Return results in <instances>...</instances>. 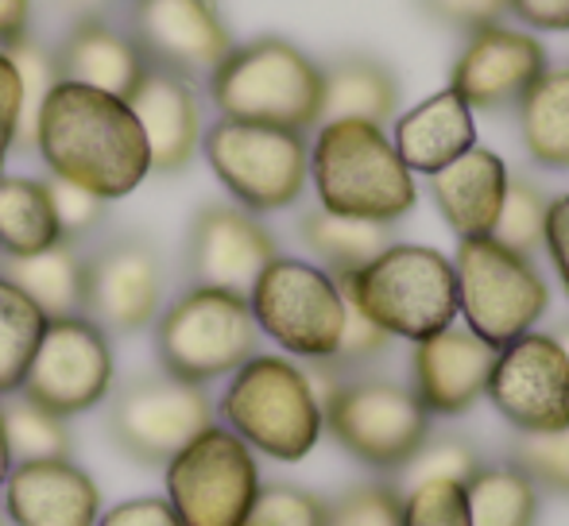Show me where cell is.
Here are the masks:
<instances>
[{"mask_svg": "<svg viewBox=\"0 0 569 526\" xmlns=\"http://www.w3.org/2000/svg\"><path fill=\"white\" fill-rule=\"evenodd\" d=\"M244 526H326V499L299 484H260Z\"/></svg>", "mask_w": 569, "mask_h": 526, "instance_id": "37", "label": "cell"}, {"mask_svg": "<svg viewBox=\"0 0 569 526\" xmlns=\"http://www.w3.org/2000/svg\"><path fill=\"white\" fill-rule=\"evenodd\" d=\"M550 337H555L558 345H562V353H566V361H569V322H562V325H558V330L550 333Z\"/></svg>", "mask_w": 569, "mask_h": 526, "instance_id": "50", "label": "cell"}, {"mask_svg": "<svg viewBox=\"0 0 569 526\" xmlns=\"http://www.w3.org/2000/svg\"><path fill=\"white\" fill-rule=\"evenodd\" d=\"M299 236L310 252L318 256V267H326L333 279L349 275V271L365 267L372 256H380L388 244H396L391 225H376V221L338 218V213L307 210L299 218Z\"/></svg>", "mask_w": 569, "mask_h": 526, "instance_id": "29", "label": "cell"}, {"mask_svg": "<svg viewBox=\"0 0 569 526\" xmlns=\"http://www.w3.org/2000/svg\"><path fill=\"white\" fill-rule=\"evenodd\" d=\"M318 205L338 218L396 225L419 202V186L391 135L368 121H326L310 143Z\"/></svg>", "mask_w": 569, "mask_h": 526, "instance_id": "3", "label": "cell"}, {"mask_svg": "<svg viewBox=\"0 0 569 526\" xmlns=\"http://www.w3.org/2000/svg\"><path fill=\"white\" fill-rule=\"evenodd\" d=\"M54 62H59L62 82L93 85L101 93L124 98L140 85L148 74V59L128 36V28L113 23V16H82L74 20L70 36L54 47Z\"/></svg>", "mask_w": 569, "mask_h": 526, "instance_id": "22", "label": "cell"}, {"mask_svg": "<svg viewBox=\"0 0 569 526\" xmlns=\"http://www.w3.org/2000/svg\"><path fill=\"white\" fill-rule=\"evenodd\" d=\"M0 411H4V437H8V453H12V465H20V461L70 457L74 453L70 418L47 411L36 398H28L23 392L0 395Z\"/></svg>", "mask_w": 569, "mask_h": 526, "instance_id": "31", "label": "cell"}, {"mask_svg": "<svg viewBox=\"0 0 569 526\" xmlns=\"http://www.w3.org/2000/svg\"><path fill=\"white\" fill-rule=\"evenodd\" d=\"M128 109L140 121L143 140L151 151V171L179 174L190 166V159L202 148V105L190 78L171 74V70L148 67L132 93Z\"/></svg>", "mask_w": 569, "mask_h": 526, "instance_id": "21", "label": "cell"}, {"mask_svg": "<svg viewBox=\"0 0 569 526\" xmlns=\"http://www.w3.org/2000/svg\"><path fill=\"white\" fill-rule=\"evenodd\" d=\"M0 492L12 526H98L101 519V488L74 457L20 461Z\"/></svg>", "mask_w": 569, "mask_h": 526, "instance_id": "20", "label": "cell"}, {"mask_svg": "<svg viewBox=\"0 0 569 526\" xmlns=\"http://www.w3.org/2000/svg\"><path fill=\"white\" fill-rule=\"evenodd\" d=\"M547 210H550V198L535 186L531 179H508V190H503V205H500V218H496L492 236L508 249L531 252L542 249V233H547Z\"/></svg>", "mask_w": 569, "mask_h": 526, "instance_id": "34", "label": "cell"}, {"mask_svg": "<svg viewBox=\"0 0 569 526\" xmlns=\"http://www.w3.org/2000/svg\"><path fill=\"white\" fill-rule=\"evenodd\" d=\"M226 121L310 132L322 124V67L279 36L237 43L206 78Z\"/></svg>", "mask_w": 569, "mask_h": 526, "instance_id": "4", "label": "cell"}, {"mask_svg": "<svg viewBox=\"0 0 569 526\" xmlns=\"http://www.w3.org/2000/svg\"><path fill=\"white\" fill-rule=\"evenodd\" d=\"M508 461L523 468L539 488L569 496V426L555 434H516L508 445Z\"/></svg>", "mask_w": 569, "mask_h": 526, "instance_id": "36", "label": "cell"}, {"mask_svg": "<svg viewBox=\"0 0 569 526\" xmlns=\"http://www.w3.org/2000/svg\"><path fill=\"white\" fill-rule=\"evenodd\" d=\"M202 155L232 202L248 213L291 210L310 182L307 132L271 129V124L218 121L202 132Z\"/></svg>", "mask_w": 569, "mask_h": 526, "instance_id": "9", "label": "cell"}, {"mask_svg": "<svg viewBox=\"0 0 569 526\" xmlns=\"http://www.w3.org/2000/svg\"><path fill=\"white\" fill-rule=\"evenodd\" d=\"M36 151L51 179L98 194L128 198L151 174V151L124 98L93 85L59 82L36 121Z\"/></svg>", "mask_w": 569, "mask_h": 526, "instance_id": "1", "label": "cell"}, {"mask_svg": "<svg viewBox=\"0 0 569 526\" xmlns=\"http://www.w3.org/2000/svg\"><path fill=\"white\" fill-rule=\"evenodd\" d=\"M54 4L74 16V20H82V16H113L120 8H132L136 0H54Z\"/></svg>", "mask_w": 569, "mask_h": 526, "instance_id": "48", "label": "cell"}, {"mask_svg": "<svg viewBox=\"0 0 569 526\" xmlns=\"http://www.w3.org/2000/svg\"><path fill=\"white\" fill-rule=\"evenodd\" d=\"M391 345V337L380 330L376 322H368L365 314H360L357 306H352L349 299H345V330H341V345L338 353H333L330 364H338V368H357V364H368L376 361V356L383 353V348Z\"/></svg>", "mask_w": 569, "mask_h": 526, "instance_id": "41", "label": "cell"}, {"mask_svg": "<svg viewBox=\"0 0 569 526\" xmlns=\"http://www.w3.org/2000/svg\"><path fill=\"white\" fill-rule=\"evenodd\" d=\"M98 526H182V519L163 496H136L101 512Z\"/></svg>", "mask_w": 569, "mask_h": 526, "instance_id": "43", "label": "cell"}, {"mask_svg": "<svg viewBox=\"0 0 569 526\" xmlns=\"http://www.w3.org/2000/svg\"><path fill=\"white\" fill-rule=\"evenodd\" d=\"M391 143H396L407 171L430 179L477 143V121H472V109L465 105L461 93L442 90L399 117Z\"/></svg>", "mask_w": 569, "mask_h": 526, "instance_id": "24", "label": "cell"}, {"mask_svg": "<svg viewBox=\"0 0 569 526\" xmlns=\"http://www.w3.org/2000/svg\"><path fill=\"white\" fill-rule=\"evenodd\" d=\"M31 39V0H0V51Z\"/></svg>", "mask_w": 569, "mask_h": 526, "instance_id": "47", "label": "cell"}, {"mask_svg": "<svg viewBox=\"0 0 569 526\" xmlns=\"http://www.w3.org/2000/svg\"><path fill=\"white\" fill-rule=\"evenodd\" d=\"M508 163L492 148L472 143L461 159L430 174V198H435L442 221L461 241L469 236H492L500 218L503 190H508Z\"/></svg>", "mask_w": 569, "mask_h": 526, "instance_id": "23", "label": "cell"}, {"mask_svg": "<svg viewBox=\"0 0 569 526\" xmlns=\"http://www.w3.org/2000/svg\"><path fill=\"white\" fill-rule=\"evenodd\" d=\"M326 526H403V492L388 481H368L326 499Z\"/></svg>", "mask_w": 569, "mask_h": 526, "instance_id": "35", "label": "cell"}, {"mask_svg": "<svg viewBox=\"0 0 569 526\" xmlns=\"http://www.w3.org/2000/svg\"><path fill=\"white\" fill-rule=\"evenodd\" d=\"M465 507L472 526H535L539 519V484L511 461H480L465 481Z\"/></svg>", "mask_w": 569, "mask_h": 526, "instance_id": "30", "label": "cell"}, {"mask_svg": "<svg viewBox=\"0 0 569 526\" xmlns=\"http://www.w3.org/2000/svg\"><path fill=\"white\" fill-rule=\"evenodd\" d=\"M218 411L248 449L283 465L310 457L326 434L315 384L291 356L256 353L244 361L229 376Z\"/></svg>", "mask_w": 569, "mask_h": 526, "instance_id": "5", "label": "cell"}, {"mask_svg": "<svg viewBox=\"0 0 569 526\" xmlns=\"http://www.w3.org/2000/svg\"><path fill=\"white\" fill-rule=\"evenodd\" d=\"M516 113L527 155L547 171H569V62L542 70Z\"/></svg>", "mask_w": 569, "mask_h": 526, "instance_id": "27", "label": "cell"}, {"mask_svg": "<svg viewBox=\"0 0 569 526\" xmlns=\"http://www.w3.org/2000/svg\"><path fill=\"white\" fill-rule=\"evenodd\" d=\"M322 403V426L352 461L376 473H403L430 437V414L411 387L383 376H349L330 361L307 368Z\"/></svg>", "mask_w": 569, "mask_h": 526, "instance_id": "2", "label": "cell"}, {"mask_svg": "<svg viewBox=\"0 0 569 526\" xmlns=\"http://www.w3.org/2000/svg\"><path fill=\"white\" fill-rule=\"evenodd\" d=\"M399 109V82L383 62L349 54L322 67V124L326 121H368L388 124Z\"/></svg>", "mask_w": 569, "mask_h": 526, "instance_id": "25", "label": "cell"}, {"mask_svg": "<svg viewBox=\"0 0 569 526\" xmlns=\"http://www.w3.org/2000/svg\"><path fill=\"white\" fill-rule=\"evenodd\" d=\"M16 129H20V74L12 59L0 51V174L16 151Z\"/></svg>", "mask_w": 569, "mask_h": 526, "instance_id": "44", "label": "cell"}, {"mask_svg": "<svg viewBox=\"0 0 569 526\" xmlns=\"http://www.w3.org/2000/svg\"><path fill=\"white\" fill-rule=\"evenodd\" d=\"M12 59L16 74H20V129H16V151H36V121L43 109L47 93L62 82L54 51L43 47L36 36L16 43L12 51H4Z\"/></svg>", "mask_w": 569, "mask_h": 526, "instance_id": "33", "label": "cell"}, {"mask_svg": "<svg viewBox=\"0 0 569 526\" xmlns=\"http://www.w3.org/2000/svg\"><path fill=\"white\" fill-rule=\"evenodd\" d=\"M47 314L12 283L0 275V395H12L23 387L36 348L43 341Z\"/></svg>", "mask_w": 569, "mask_h": 526, "instance_id": "32", "label": "cell"}, {"mask_svg": "<svg viewBox=\"0 0 569 526\" xmlns=\"http://www.w3.org/2000/svg\"><path fill=\"white\" fill-rule=\"evenodd\" d=\"M113 345L98 322L86 314L51 317L20 392L62 418H74L106 403L113 392Z\"/></svg>", "mask_w": 569, "mask_h": 526, "instance_id": "13", "label": "cell"}, {"mask_svg": "<svg viewBox=\"0 0 569 526\" xmlns=\"http://www.w3.org/2000/svg\"><path fill=\"white\" fill-rule=\"evenodd\" d=\"M457 314L465 330L492 348L531 333L550 310V286L531 256L496 236H469L457 244Z\"/></svg>", "mask_w": 569, "mask_h": 526, "instance_id": "8", "label": "cell"}, {"mask_svg": "<svg viewBox=\"0 0 569 526\" xmlns=\"http://www.w3.org/2000/svg\"><path fill=\"white\" fill-rule=\"evenodd\" d=\"M163 256L148 236H113L86 256V317L113 337L148 330L163 310Z\"/></svg>", "mask_w": 569, "mask_h": 526, "instance_id": "15", "label": "cell"}, {"mask_svg": "<svg viewBox=\"0 0 569 526\" xmlns=\"http://www.w3.org/2000/svg\"><path fill=\"white\" fill-rule=\"evenodd\" d=\"M488 403L516 434H555L569 426V361L550 333H523L496 348Z\"/></svg>", "mask_w": 569, "mask_h": 526, "instance_id": "14", "label": "cell"}, {"mask_svg": "<svg viewBox=\"0 0 569 526\" xmlns=\"http://www.w3.org/2000/svg\"><path fill=\"white\" fill-rule=\"evenodd\" d=\"M248 306L260 337H271L287 356L333 361L345 330V294L326 267L276 256L248 291Z\"/></svg>", "mask_w": 569, "mask_h": 526, "instance_id": "10", "label": "cell"}, {"mask_svg": "<svg viewBox=\"0 0 569 526\" xmlns=\"http://www.w3.org/2000/svg\"><path fill=\"white\" fill-rule=\"evenodd\" d=\"M480 465L477 449H472L465 437H427V445H422L419 453H415V461L403 468L407 473V488L411 484H422V481H457L465 484L472 476V468Z\"/></svg>", "mask_w": 569, "mask_h": 526, "instance_id": "39", "label": "cell"}, {"mask_svg": "<svg viewBox=\"0 0 569 526\" xmlns=\"http://www.w3.org/2000/svg\"><path fill=\"white\" fill-rule=\"evenodd\" d=\"M0 526H8V515H4V504H0Z\"/></svg>", "mask_w": 569, "mask_h": 526, "instance_id": "51", "label": "cell"}, {"mask_svg": "<svg viewBox=\"0 0 569 526\" xmlns=\"http://www.w3.org/2000/svg\"><path fill=\"white\" fill-rule=\"evenodd\" d=\"M341 294L388 337L422 341L457 322L453 260L427 244H388L365 267L338 275Z\"/></svg>", "mask_w": 569, "mask_h": 526, "instance_id": "6", "label": "cell"}, {"mask_svg": "<svg viewBox=\"0 0 569 526\" xmlns=\"http://www.w3.org/2000/svg\"><path fill=\"white\" fill-rule=\"evenodd\" d=\"M8 473H12V453H8V437H4V411H0V488H4Z\"/></svg>", "mask_w": 569, "mask_h": 526, "instance_id": "49", "label": "cell"}, {"mask_svg": "<svg viewBox=\"0 0 569 526\" xmlns=\"http://www.w3.org/2000/svg\"><path fill=\"white\" fill-rule=\"evenodd\" d=\"M438 20H446L450 28L477 31L488 23H500V16H508V0H422Z\"/></svg>", "mask_w": 569, "mask_h": 526, "instance_id": "42", "label": "cell"}, {"mask_svg": "<svg viewBox=\"0 0 569 526\" xmlns=\"http://www.w3.org/2000/svg\"><path fill=\"white\" fill-rule=\"evenodd\" d=\"M151 325H156L159 372L194 387L232 376L260 348L248 294L221 291V286L190 283L179 299L159 310Z\"/></svg>", "mask_w": 569, "mask_h": 526, "instance_id": "7", "label": "cell"}, {"mask_svg": "<svg viewBox=\"0 0 569 526\" xmlns=\"http://www.w3.org/2000/svg\"><path fill=\"white\" fill-rule=\"evenodd\" d=\"M550 67L547 43L523 28H503V23H488V28L469 31L461 54L450 67V90L465 98V105L477 113H500V109H516L523 93L542 78Z\"/></svg>", "mask_w": 569, "mask_h": 526, "instance_id": "18", "label": "cell"}, {"mask_svg": "<svg viewBox=\"0 0 569 526\" xmlns=\"http://www.w3.org/2000/svg\"><path fill=\"white\" fill-rule=\"evenodd\" d=\"M508 12H516L531 31H569V0H508Z\"/></svg>", "mask_w": 569, "mask_h": 526, "instance_id": "46", "label": "cell"}, {"mask_svg": "<svg viewBox=\"0 0 569 526\" xmlns=\"http://www.w3.org/2000/svg\"><path fill=\"white\" fill-rule=\"evenodd\" d=\"M167 504L182 526H244L260 492L256 453L229 426H206L163 465Z\"/></svg>", "mask_w": 569, "mask_h": 526, "instance_id": "11", "label": "cell"}, {"mask_svg": "<svg viewBox=\"0 0 569 526\" xmlns=\"http://www.w3.org/2000/svg\"><path fill=\"white\" fill-rule=\"evenodd\" d=\"M128 36L148 67L171 70L190 82L210 78L237 47L218 0H136L128 8Z\"/></svg>", "mask_w": 569, "mask_h": 526, "instance_id": "16", "label": "cell"}, {"mask_svg": "<svg viewBox=\"0 0 569 526\" xmlns=\"http://www.w3.org/2000/svg\"><path fill=\"white\" fill-rule=\"evenodd\" d=\"M106 426L128 461L163 468L190 437L213 426V403L206 387L182 384L167 372H148L109 392Z\"/></svg>", "mask_w": 569, "mask_h": 526, "instance_id": "12", "label": "cell"}, {"mask_svg": "<svg viewBox=\"0 0 569 526\" xmlns=\"http://www.w3.org/2000/svg\"><path fill=\"white\" fill-rule=\"evenodd\" d=\"M0 275L12 279L31 302L51 317L86 314V256L78 244L59 241L36 256L0 260Z\"/></svg>", "mask_w": 569, "mask_h": 526, "instance_id": "26", "label": "cell"}, {"mask_svg": "<svg viewBox=\"0 0 569 526\" xmlns=\"http://www.w3.org/2000/svg\"><path fill=\"white\" fill-rule=\"evenodd\" d=\"M47 194H51V210H54V221H59L62 241H70V244L86 241V236L98 233L101 221H106L109 202H101L98 194L74 186V182L47 179Z\"/></svg>", "mask_w": 569, "mask_h": 526, "instance_id": "40", "label": "cell"}, {"mask_svg": "<svg viewBox=\"0 0 569 526\" xmlns=\"http://www.w3.org/2000/svg\"><path fill=\"white\" fill-rule=\"evenodd\" d=\"M542 249H547L550 263H555V275H558V283H562V291L569 299V194L550 198Z\"/></svg>", "mask_w": 569, "mask_h": 526, "instance_id": "45", "label": "cell"}, {"mask_svg": "<svg viewBox=\"0 0 569 526\" xmlns=\"http://www.w3.org/2000/svg\"><path fill=\"white\" fill-rule=\"evenodd\" d=\"M59 241L62 233L51 210L47 179L0 174V260L36 256Z\"/></svg>", "mask_w": 569, "mask_h": 526, "instance_id": "28", "label": "cell"}, {"mask_svg": "<svg viewBox=\"0 0 569 526\" xmlns=\"http://www.w3.org/2000/svg\"><path fill=\"white\" fill-rule=\"evenodd\" d=\"M279 256L271 229L237 202H206L187 229L182 267L194 286L248 294L260 271Z\"/></svg>", "mask_w": 569, "mask_h": 526, "instance_id": "17", "label": "cell"}, {"mask_svg": "<svg viewBox=\"0 0 569 526\" xmlns=\"http://www.w3.org/2000/svg\"><path fill=\"white\" fill-rule=\"evenodd\" d=\"M492 364L496 348L488 341H480L477 333L461 330V325H446V330L415 341L411 392L430 418L435 414L453 418L485 398Z\"/></svg>", "mask_w": 569, "mask_h": 526, "instance_id": "19", "label": "cell"}, {"mask_svg": "<svg viewBox=\"0 0 569 526\" xmlns=\"http://www.w3.org/2000/svg\"><path fill=\"white\" fill-rule=\"evenodd\" d=\"M403 526H472L465 484L422 481L403 492Z\"/></svg>", "mask_w": 569, "mask_h": 526, "instance_id": "38", "label": "cell"}]
</instances>
